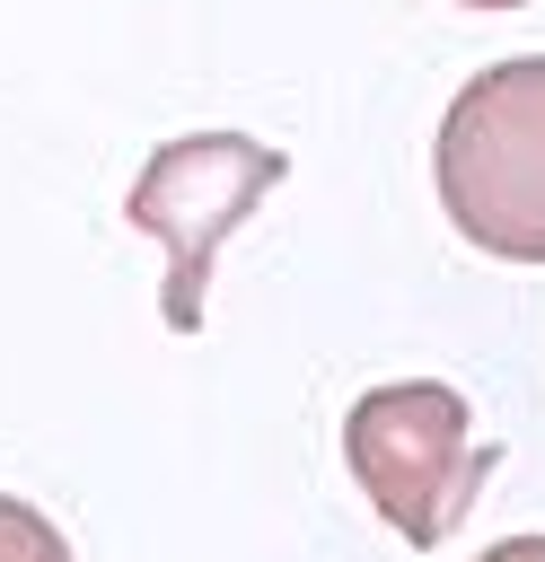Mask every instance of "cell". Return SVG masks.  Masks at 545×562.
Instances as JSON below:
<instances>
[{"instance_id": "2", "label": "cell", "mask_w": 545, "mask_h": 562, "mask_svg": "<svg viewBox=\"0 0 545 562\" xmlns=\"http://www.w3.org/2000/svg\"><path fill=\"white\" fill-rule=\"evenodd\" d=\"M343 457L404 544H448L457 518L475 509L483 465H492V448L466 439V395L440 386V378L369 386L343 413Z\"/></svg>"}, {"instance_id": "3", "label": "cell", "mask_w": 545, "mask_h": 562, "mask_svg": "<svg viewBox=\"0 0 545 562\" xmlns=\"http://www.w3.org/2000/svg\"><path fill=\"white\" fill-rule=\"evenodd\" d=\"M281 167H290V158H281L272 140H246V132H193V140L149 149L123 220L167 246V290H158V307H167L176 334L202 325V281H211V263H220V237L281 184Z\"/></svg>"}, {"instance_id": "1", "label": "cell", "mask_w": 545, "mask_h": 562, "mask_svg": "<svg viewBox=\"0 0 545 562\" xmlns=\"http://www.w3.org/2000/svg\"><path fill=\"white\" fill-rule=\"evenodd\" d=\"M440 202L466 246L545 263V53L492 61L440 114Z\"/></svg>"}, {"instance_id": "5", "label": "cell", "mask_w": 545, "mask_h": 562, "mask_svg": "<svg viewBox=\"0 0 545 562\" xmlns=\"http://www.w3.org/2000/svg\"><path fill=\"white\" fill-rule=\"evenodd\" d=\"M475 562H545V536H501V544L475 553Z\"/></svg>"}, {"instance_id": "4", "label": "cell", "mask_w": 545, "mask_h": 562, "mask_svg": "<svg viewBox=\"0 0 545 562\" xmlns=\"http://www.w3.org/2000/svg\"><path fill=\"white\" fill-rule=\"evenodd\" d=\"M0 562H70V544H62V527L35 501H9L0 492Z\"/></svg>"}, {"instance_id": "6", "label": "cell", "mask_w": 545, "mask_h": 562, "mask_svg": "<svg viewBox=\"0 0 545 562\" xmlns=\"http://www.w3.org/2000/svg\"><path fill=\"white\" fill-rule=\"evenodd\" d=\"M466 9H519V0H466Z\"/></svg>"}]
</instances>
